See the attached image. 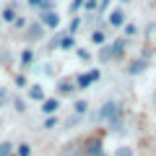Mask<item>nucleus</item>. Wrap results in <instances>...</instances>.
Segmentation results:
<instances>
[{"instance_id":"f257e3e1","label":"nucleus","mask_w":156,"mask_h":156,"mask_svg":"<svg viewBox=\"0 0 156 156\" xmlns=\"http://www.w3.org/2000/svg\"><path fill=\"white\" fill-rule=\"evenodd\" d=\"M99 120H104V122H115V120H120V104H117L115 99H109L99 109Z\"/></svg>"},{"instance_id":"f03ea898","label":"nucleus","mask_w":156,"mask_h":156,"mask_svg":"<svg viewBox=\"0 0 156 156\" xmlns=\"http://www.w3.org/2000/svg\"><path fill=\"white\" fill-rule=\"evenodd\" d=\"M94 81H99V70H89V73H83V76H78V86H81V89L91 86Z\"/></svg>"},{"instance_id":"7ed1b4c3","label":"nucleus","mask_w":156,"mask_h":156,"mask_svg":"<svg viewBox=\"0 0 156 156\" xmlns=\"http://www.w3.org/2000/svg\"><path fill=\"white\" fill-rule=\"evenodd\" d=\"M42 23H44V26H50V29H57V23H60V16H57L55 11H47L44 16H42Z\"/></svg>"},{"instance_id":"20e7f679","label":"nucleus","mask_w":156,"mask_h":156,"mask_svg":"<svg viewBox=\"0 0 156 156\" xmlns=\"http://www.w3.org/2000/svg\"><path fill=\"white\" fill-rule=\"evenodd\" d=\"M109 23H112V26H122V23H125V11H122V8H115V11L109 13Z\"/></svg>"},{"instance_id":"39448f33","label":"nucleus","mask_w":156,"mask_h":156,"mask_svg":"<svg viewBox=\"0 0 156 156\" xmlns=\"http://www.w3.org/2000/svg\"><path fill=\"white\" fill-rule=\"evenodd\" d=\"M29 96H31L34 101H44V89H42V86H37V83H34L31 89H29Z\"/></svg>"},{"instance_id":"423d86ee","label":"nucleus","mask_w":156,"mask_h":156,"mask_svg":"<svg viewBox=\"0 0 156 156\" xmlns=\"http://www.w3.org/2000/svg\"><path fill=\"white\" fill-rule=\"evenodd\" d=\"M57 104H60L57 99H44L42 101V112H44V115H52V112L57 109Z\"/></svg>"},{"instance_id":"0eeeda50","label":"nucleus","mask_w":156,"mask_h":156,"mask_svg":"<svg viewBox=\"0 0 156 156\" xmlns=\"http://www.w3.org/2000/svg\"><path fill=\"white\" fill-rule=\"evenodd\" d=\"M0 156H13V143L11 140H3L0 143Z\"/></svg>"},{"instance_id":"6e6552de","label":"nucleus","mask_w":156,"mask_h":156,"mask_svg":"<svg viewBox=\"0 0 156 156\" xmlns=\"http://www.w3.org/2000/svg\"><path fill=\"white\" fill-rule=\"evenodd\" d=\"M91 42H94V44H104V42H107V34H104V31H99V29H96V31L91 34Z\"/></svg>"},{"instance_id":"1a4fd4ad","label":"nucleus","mask_w":156,"mask_h":156,"mask_svg":"<svg viewBox=\"0 0 156 156\" xmlns=\"http://www.w3.org/2000/svg\"><path fill=\"white\" fill-rule=\"evenodd\" d=\"M73 44H76V39H73V34H65V37L60 39V47H62V50H70Z\"/></svg>"},{"instance_id":"9d476101","label":"nucleus","mask_w":156,"mask_h":156,"mask_svg":"<svg viewBox=\"0 0 156 156\" xmlns=\"http://www.w3.org/2000/svg\"><path fill=\"white\" fill-rule=\"evenodd\" d=\"M42 26H44V23H34V26L29 29V34H31L29 39H39V37H42Z\"/></svg>"},{"instance_id":"9b49d317","label":"nucleus","mask_w":156,"mask_h":156,"mask_svg":"<svg viewBox=\"0 0 156 156\" xmlns=\"http://www.w3.org/2000/svg\"><path fill=\"white\" fill-rule=\"evenodd\" d=\"M21 62H23V65H31V62H34V52H31V50H26V52L21 55Z\"/></svg>"},{"instance_id":"f8f14e48","label":"nucleus","mask_w":156,"mask_h":156,"mask_svg":"<svg viewBox=\"0 0 156 156\" xmlns=\"http://www.w3.org/2000/svg\"><path fill=\"white\" fill-rule=\"evenodd\" d=\"M18 156H31V146H26V143H21L18 146V151H16Z\"/></svg>"},{"instance_id":"ddd939ff","label":"nucleus","mask_w":156,"mask_h":156,"mask_svg":"<svg viewBox=\"0 0 156 156\" xmlns=\"http://www.w3.org/2000/svg\"><path fill=\"white\" fill-rule=\"evenodd\" d=\"M3 18H5V21H16V11H13V8H5V11H3Z\"/></svg>"},{"instance_id":"4468645a","label":"nucleus","mask_w":156,"mask_h":156,"mask_svg":"<svg viewBox=\"0 0 156 156\" xmlns=\"http://www.w3.org/2000/svg\"><path fill=\"white\" fill-rule=\"evenodd\" d=\"M143 68H146V60H138V62L130 65V73H138V70H143Z\"/></svg>"},{"instance_id":"2eb2a0df","label":"nucleus","mask_w":156,"mask_h":156,"mask_svg":"<svg viewBox=\"0 0 156 156\" xmlns=\"http://www.w3.org/2000/svg\"><path fill=\"white\" fill-rule=\"evenodd\" d=\"M55 125H57V117H55V115H50V117L44 120V128L50 130V128H55Z\"/></svg>"},{"instance_id":"dca6fc26","label":"nucleus","mask_w":156,"mask_h":156,"mask_svg":"<svg viewBox=\"0 0 156 156\" xmlns=\"http://www.w3.org/2000/svg\"><path fill=\"white\" fill-rule=\"evenodd\" d=\"M135 31H138L135 23H128V26H125V34H128V37H135Z\"/></svg>"},{"instance_id":"f3484780","label":"nucleus","mask_w":156,"mask_h":156,"mask_svg":"<svg viewBox=\"0 0 156 156\" xmlns=\"http://www.w3.org/2000/svg\"><path fill=\"white\" fill-rule=\"evenodd\" d=\"M115 156H133V151H130V148H117Z\"/></svg>"},{"instance_id":"a211bd4d","label":"nucleus","mask_w":156,"mask_h":156,"mask_svg":"<svg viewBox=\"0 0 156 156\" xmlns=\"http://www.w3.org/2000/svg\"><path fill=\"white\" fill-rule=\"evenodd\" d=\"M76 112H86V101H78V104H76Z\"/></svg>"},{"instance_id":"6ab92c4d","label":"nucleus","mask_w":156,"mask_h":156,"mask_svg":"<svg viewBox=\"0 0 156 156\" xmlns=\"http://www.w3.org/2000/svg\"><path fill=\"white\" fill-rule=\"evenodd\" d=\"M83 3H86V0H73V11H78V8L83 5Z\"/></svg>"},{"instance_id":"aec40b11","label":"nucleus","mask_w":156,"mask_h":156,"mask_svg":"<svg viewBox=\"0 0 156 156\" xmlns=\"http://www.w3.org/2000/svg\"><path fill=\"white\" fill-rule=\"evenodd\" d=\"M151 104H154V109H156V89L151 91Z\"/></svg>"},{"instance_id":"412c9836","label":"nucleus","mask_w":156,"mask_h":156,"mask_svg":"<svg viewBox=\"0 0 156 156\" xmlns=\"http://www.w3.org/2000/svg\"><path fill=\"white\" fill-rule=\"evenodd\" d=\"M29 3H31V5H42V3H44V0H29Z\"/></svg>"},{"instance_id":"4be33fe9","label":"nucleus","mask_w":156,"mask_h":156,"mask_svg":"<svg viewBox=\"0 0 156 156\" xmlns=\"http://www.w3.org/2000/svg\"><path fill=\"white\" fill-rule=\"evenodd\" d=\"M0 104H3V91H0Z\"/></svg>"},{"instance_id":"5701e85b","label":"nucleus","mask_w":156,"mask_h":156,"mask_svg":"<svg viewBox=\"0 0 156 156\" xmlns=\"http://www.w3.org/2000/svg\"><path fill=\"white\" fill-rule=\"evenodd\" d=\"M122 3H130V0H122Z\"/></svg>"}]
</instances>
